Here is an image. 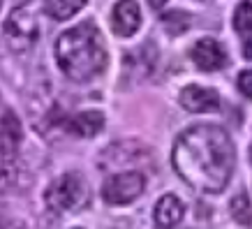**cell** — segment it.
I'll return each mask as SVG.
<instances>
[{"mask_svg":"<svg viewBox=\"0 0 252 229\" xmlns=\"http://www.w3.org/2000/svg\"><path fill=\"white\" fill-rule=\"evenodd\" d=\"M181 104L192 114H204V111H215L220 107V95L213 88H201V86H185L181 91Z\"/></svg>","mask_w":252,"mask_h":229,"instance_id":"9","label":"cell"},{"mask_svg":"<svg viewBox=\"0 0 252 229\" xmlns=\"http://www.w3.org/2000/svg\"><path fill=\"white\" fill-rule=\"evenodd\" d=\"M185 215V204L181 201V197L176 195H164L160 197V201L155 204V222L162 229H171L178 222L183 220Z\"/></svg>","mask_w":252,"mask_h":229,"instance_id":"10","label":"cell"},{"mask_svg":"<svg viewBox=\"0 0 252 229\" xmlns=\"http://www.w3.org/2000/svg\"><path fill=\"white\" fill-rule=\"evenodd\" d=\"M238 91L243 93L248 99H252V69H243L238 74Z\"/></svg>","mask_w":252,"mask_h":229,"instance_id":"17","label":"cell"},{"mask_svg":"<svg viewBox=\"0 0 252 229\" xmlns=\"http://www.w3.org/2000/svg\"><path fill=\"white\" fill-rule=\"evenodd\" d=\"M243 56L248 58V61H252V35L243 42Z\"/></svg>","mask_w":252,"mask_h":229,"instance_id":"18","label":"cell"},{"mask_svg":"<svg viewBox=\"0 0 252 229\" xmlns=\"http://www.w3.org/2000/svg\"><path fill=\"white\" fill-rule=\"evenodd\" d=\"M229 211H231V218L241 225H252V206H250V199L245 192H238L236 197L231 199L229 204Z\"/></svg>","mask_w":252,"mask_h":229,"instance_id":"14","label":"cell"},{"mask_svg":"<svg viewBox=\"0 0 252 229\" xmlns=\"http://www.w3.org/2000/svg\"><path fill=\"white\" fill-rule=\"evenodd\" d=\"M21 171L12 164H2L0 167V195H7V192L21 190Z\"/></svg>","mask_w":252,"mask_h":229,"instance_id":"15","label":"cell"},{"mask_svg":"<svg viewBox=\"0 0 252 229\" xmlns=\"http://www.w3.org/2000/svg\"><path fill=\"white\" fill-rule=\"evenodd\" d=\"M5 42L12 51H28L39 37V23L28 7H16L9 12L2 26Z\"/></svg>","mask_w":252,"mask_h":229,"instance_id":"4","label":"cell"},{"mask_svg":"<svg viewBox=\"0 0 252 229\" xmlns=\"http://www.w3.org/2000/svg\"><path fill=\"white\" fill-rule=\"evenodd\" d=\"M65 128L72 134H79V137H95L104 128V116L99 111H81V114L67 118Z\"/></svg>","mask_w":252,"mask_h":229,"instance_id":"11","label":"cell"},{"mask_svg":"<svg viewBox=\"0 0 252 229\" xmlns=\"http://www.w3.org/2000/svg\"><path fill=\"white\" fill-rule=\"evenodd\" d=\"M0 2H2V0H0Z\"/></svg>","mask_w":252,"mask_h":229,"instance_id":"22","label":"cell"},{"mask_svg":"<svg viewBox=\"0 0 252 229\" xmlns=\"http://www.w3.org/2000/svg\"><path fill=\"white\" fill-rule=\"evenodd\" d=\"M171 164L192 190L218 195L227 188L234 174L236 148L224 128L201 123L188 128L176 139Z\"/></svg>","mask_w":252,"mask_h":229,"instance_id":"1","label":"cell"},{"mask_svg":"<svg viewBox=\"0 0 252 229\" xmlns=\"http://www.w3.org/2000/svg\"><path fill=\"white\" fill-rule=\"evenodd\" d=\"M44 201L56 213L84 208L88 201V183L79 171H67L46 188Z\"/></svg>","mask_w":252,"mask_h":229,"instance_id":"3","label":"cell"},{"mask_svg":"<svg viewBox=\"0 0 252 229\" xmlns=\"http://www.w3.org/2000/svg\"><path fill=\"white\" fill-rule=\"evenodd\" d=\"M56 63L72 81H88L107 65V46L102 33L91 21H84L61 33L56 39Z\"/></svg>","mask_w":252,"mask_h":229,"instance_id":"2","label":"cell"},{"mask_svg":"<svg viewBox=\"0 0 252 229\" xmlns=\"http://www.w3.org/2000/svg\"><path fill=\"white\" fill-rule=\"evenodd\" d=\"M21 139H23V132H21L19 116L12 109H5L2 116H0V158L12 160L16 153H19Z\"/></svg>","mask_w":252,"mask_h":229,"instance_id":"8","label":"cell"},{"mask_svg":"<svg viewBox=\"0 0 252 229\" xmlns=\"http://www.w3.org/2000/svg\"><path fill=\"white\" fill-rule=\"evenodd\" d=\"M192 63L197 65L201 72H215V69L224 67L227 63V54L220 46V42H215L213 37H201L197 44L192 46Z\"/></svg>","mask_w":252,"mask_h":229,"instance_id":"6","label":"cell"},{"mask_svg":"<svg viewBox=\"0 0 252 229\" xmlns=\"http://www.w3.org/2000/svg\"><path fill=\"white\" fill-rule=\"evenodd\" d=\"M162 26L169 31V35H183L188 28H190V14H185L181 9H171L167 14H162Z\"/></svg>","mask_w":252,"mask_h":229,"instance_id":"13","label":"cell"},{"mask_svg":"<svg viewBox=\"0 0 252 229\" xmlns=\"http://www.w3.org/2000/svg\"><path fill=\"white\" fill-rule=\"evenodd\" d=\"M144 174L139 171H121V174H114L111 178H107V183L102 185V197L107 204H114V206H125L144 192Z\"/></svg>","mask_w":252,"mask_h":229,"instance_id":"5","label":"cell"},{"mask_svg":"<svg viewBox=\"0 0 252 229\" xmlns=\"http://www.w3.org/2000/svg\"><path fill=\"white\" fill-rule=\"evenodd\" d=\"M141 26V9L137 0H118L111 12V28L121 37H130Z\"/></svg>","mask_w":252,"mask_h":229,"instance_id":"7","label":"cell"},{"mask_svg":"<svg viewBox=\"0 0 252 229\" xmlns=\"http://www.w3.org/2000/svg\"><path fill=\"white\" fill-rule=\"evenodd\" d=\"M86 7V0H46L44 2V14L56 19V21H65L69 16Z\"/></svg>","mask_w":252,"mask_h":229,"instance_id":"12","label":"cell"},{"mask_svg":"<svg viewBox=\"0 0 252 229\" xmlns=\"http://www.w3.org/2000/svg\"><path fill=\"white\" fill-rule=\"evenodd\" d=\"M148 2H151V7H155V9H160L162 5H164V2H167V0H148Z\"/></svg>","mask_w":252,"mask_h":229,"instance_id":"19","label":"cell"},{"mask_svg":"<svg viewBox=\"0 0 252 229\" xmlns=\"http://www.w3.org/2000/svg\"><path fill=\"white\" fill-rule=\"evenodd\" d=\"M0 227H2V218H0Z\"/></svg>","mask_w":252,"mask_h":229,"instance_id":"21","label":"cell"},{"mask_svg":"<svg viewBox=\"0 0 252 229\" xmlns=\"http://www.w3.org/2000/svg\"><path fill=\"white\" fill-rule=\"evenodd\" d=\"M234 28L238 33H250L252 31V2L250 0H243L236 5V12H234Z\"/></svg>","mask_w":252,"mask_h":229,"instance_id":"16","label":"cell"},{"mask_svg":"<svg viewBox=\"0 0 252 229\" xmlns=\"http://www.w3.org/2000/svg\"><path fill=\"white\" fill-rule=\"evenodd\" d=\"M250 160H252V146H250Z\"/></svg>","mask_w":252,"mask_h":229,"instance_id":"20","label":"cell"}]
</instances>
